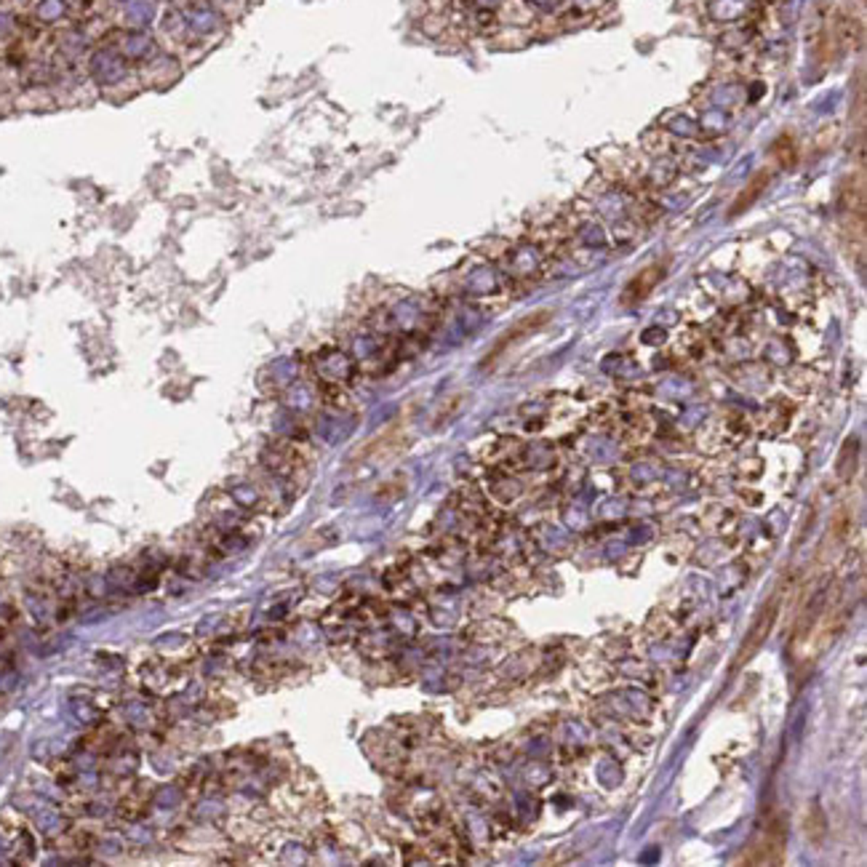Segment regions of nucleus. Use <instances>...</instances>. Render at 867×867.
<instances>
[{"mask_svg":"<svg viewBox=\"0 0 867 867\" xmlns=\"http://www.w3.org/2000/svg\"><path fill=\"white\" fill-rule=\"evenodd\" d=\"M777 612H779V600L774 598L771 603H766L761 609V614L755 616V622H753V628L748 630V635H745V646H742V651H739V657L736 662L742 665L745 659H750L758 649L763 646V641L769 638V632L774 628V619H777Z\"/></svg>","mask_w":867,"mask_h":867,"instance_id":"obj_1","label":"nucleus"},{"mask_svg":"<svg viewBox=\"0 0 867 867\" xmlns=\"http://www.w3.org/2000/svg\"><path fill=\"white\" fill-rule=\"evenodd\" d=\"M547 320H550V310H539V313L528 315V318H524V320H518V323H515V329H510L507 334H505V336H502V339L496 342L494 353H489V363H491L494 358H499V355H502V353L507 350L510 344H515L518 339H526L528 334H534V331H537L539 326H544Z\"/></svg>","mask_w":867,"mask_h":867,"instance_id":"obj_2","label":"nucleus"},{"mask_svg":"<svg viewBox=\"0 0 867 867\" xmlns=\"http://www.w3.org/2000/svg\"><path fill=\"white\" fill-rule=\"evenodd\" d=\"M659 278H662V269L659 267H649L643 269L641 275L628 286V291H625V302H638L643 297H649V291L659 283Z\"/></svg>","mask_w":867,"mask_h":867,"instance_id":"obj_3","label":"nucleus"},{"mask_svg":"<svg viewBox=\"0 0 867 867\" xmlns=\"http://www.w3.org/2000/svg\"><path fill=\"white\" fill-rule=\"evenodd\" d=\"M766 181H769V171H761V174H758V177H755V179H753L748 184V190H742V193H739V198L734 200V209L729 211V214H732V216H736V214H742L745 209H750V206L755 203V198H758V195L763 193Z\"/></svg>","mask_w":867,"mask_h":867,"instance_id":"obj_4","label":"nucleus"}]
</instances>
